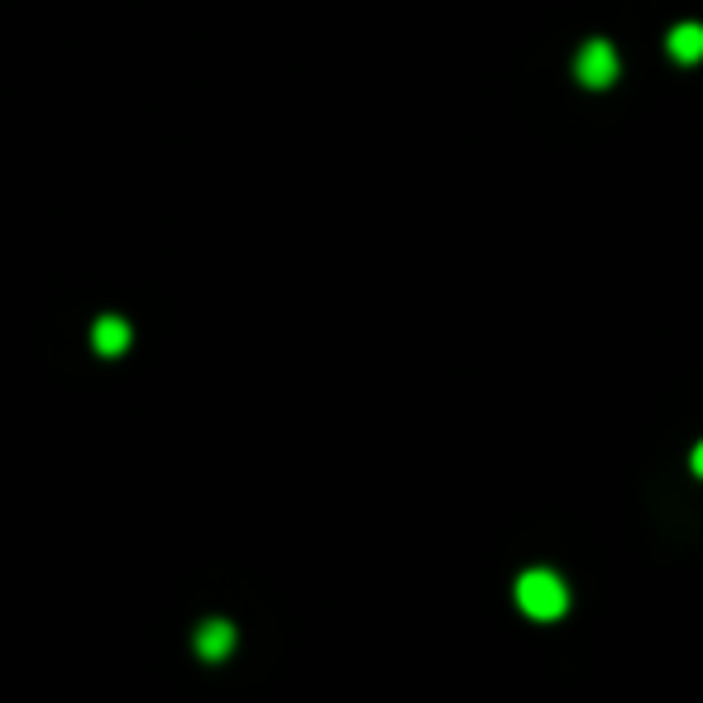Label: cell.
Wrapping results in <instances>:
<instances>
[{"label":"cell","instance_id":"2","mask_svg":"<svg viewBox=\"0 0 703 703\" xmlns=\"http://www.w3.org/2000/svg\"><path fill=\"white\" fill-rule=\"evenodd\" d=\"M617 72H622V57L608 39H588L579 43V53H574V82L588 86V92H608L617 82Z\"/></svg>","mask_w":703,"mask_h":703},{"label":"cell","instance_id":"5","mask_svg":"<svg viewBox=\"0 0 703 703\" xmlns=\"http://www.w3.org/2000/svg\"><path fill=\"white\" fill-rule=\"evenodd\" d=\"M665 53L674 57V63H699V57H703V24L699 20L674 24L665 34Z\"/></svg>","mask_w":703,"mask_h":703},{"label":"cell","instance_id":"4","mask_svg":"<svg viewBox=\"0 0 703 703\" xmlns=\"http://www.w3.org/2000/svg\"><path fill=\"white\" fill-rule=\"evenodd\" d=\"M129 321L125 316H100V321L92 326V344H96V354H106V359H115V354H125L129 350Z\"/></svg>","mask_w":703,"mask_h":703},{"label":"cell","instance_id":"3","mask_svg":"<svg viewBox=\"0 0 703 703\" xmlns=\"http://www.w3.org/2000/svg\"><path fill=\"white\" fill-rule=\"evenodd\" d=\"M235 651V622H225V617H211V622L196 627V656L201 660H225Z\"/></svg>","mask_w":703,"mask_h":703},{"label":"cell","instance_id":"1","mask_svg":"<svg viewBox=\"0 0 703 703\" xmlns=\"http://www.w3.org/2000/svg\"><path fill=\"white\" fill-rule=\"evenodd\" d=\"M516 608L526 617H536V622H555L569 608V584L555 569H526L516 579Z\"/></svg>","mask_w":703,"mask_h":703},{"label":"cell","instance_id":"6","mask_svg":"<svg viewBox=\"0 0 703 703\" xmlns=\"http://www.w3.org/2000/svg\"><path fill=\"white\" fill-rule=\"evenodd\" d=\"M689 465H694V473H699V479H703V440L694 445V459H689Z\"/></svg>","mask_w":703,"mask_h":703}]
</instances>
